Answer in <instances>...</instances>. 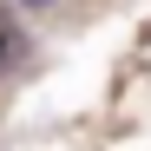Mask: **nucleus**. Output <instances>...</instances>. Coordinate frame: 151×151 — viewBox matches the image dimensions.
Masks as SVG:
<instances>
[{"label":"nucleus","instance_id":"obj_1","mask_svg":"<svg viewBox=\"0 0 151 151\" xmlns=\"http://www.w3.org/2000/svg\"><path fill=\"white\" fill-rule=\"evenodd\" d=\"M0 53H13V7H0Z\"/></svg>","mask_w":151,"mask_h":151},{"label":"nucleus","instance_id":"obj_2","mask_svg":"<svg viewBox=\"0 0 151 151\" xmlns=\"http://www.w3.org/2000/svg\"><path fill=\"white\" fill-rule=\"evenodd\" d=\"M13 7H20V13H53L59 0H13Z\"/></svg>","mask_w":151,"mask_h":151}]
</instances>
